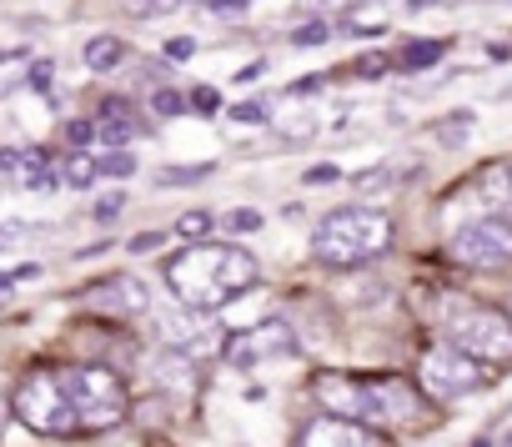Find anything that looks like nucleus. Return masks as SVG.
I'll list each match as a JSON object with an SVG mask.
<instances>
[{
  "mask_svg": "<svg viewBox=\"0 0 512 447\" xmlns=\"http://www.w3.org/2000/svg\"><path fill=\"white\" fill-rule=\"evenodd\" d=\"M96 166H101V176H116V181L136 176V156H131V151H116V156H106V161H96Z\"/></svg>",
  "mask_w": 512,
  "mask_h": 447,
  "instance_id": "nucleus-21",
  "label": "nucleus"
},
{
  "mask_svg": "<svg viewBox=\"0 0 512 447\" xmlns=\"http://www.w3.org/2000/svg\"><path fill=\"white\" fill-rule=\"evenodd\" d=\"M196 6H201V11H211V16H236V11L246 6V0H196Z\"/></svg>",
  "mask_w": 512,
  "mask_h": 447,
  "instance_id": "nucleus-31",
  "label": "nucleus"
},
{
  "mask_svg": "<svg viewBox=\"0 0 512 447\" xmlns=\"http://www.w3.org/2000/svg\"><path fill=\"white\" fill-rule=\"evenodd\" d=\"M397 176H402V166H372V171H357L352 186H357V196H377V191H392Z\"/></svg>",
  "mask_w": 512,
  "mask_h": 447,
  "instance_id": "nucleus-15",
  "label": "nucleus"
},
{
  "mask_svg": "<svg viewBox=\"0 0 512 447\" xmlns=\"http://www.w3.org/2000/svg\"><path fill=\"white\" fill-rule=\"evenodd\" d=\"M191 111H201V116H216V111H221V91H216V86H201V91H191Z\"/></svg>",
  "mask_w": 512,
  "mask_h": 447,
  "instance_id": "nucleus-24",
  "label": "nucleus"
},
{
  "mask_svg": "<svg viewBox=\"0 0 512 447\" xmlns=\"http://www.w3.org/2000/svg\"><path fill=\"white\" fill-rule=\"evenodd\" d=\"M211 227H216V221H211L206 211H186V216L176 221V232H181V237H206Z\"/></svg>",
  "mask_w": 512,
  "mask_h": 447,
  "instance_id": "nucleus-22",
  "label": "nucleus"
},
{
  "mask_svg": "<svg viewBox=\"0 0 512 447\" xmlns=\"http://www.w3.org/2000/svg\"><path fill=\"white\" fill-rule=\"evenodd\" d=\"M51 76H56V66H51V61H36V66H31V86H36L46 101H56V96H51Z\"/></svg>",
  "mask_w": 512,
  "mask_h": 447,
  "instance_id": "nucleus-25",
  "label": "nucleus"
},
{
  "mask_svg": "<svg viewBox=\"0 0 512 447\" xmlns=\"http://www.w3.org/2000/svg\"><path fill=\"white\" fill-rule=\"evenodd\" d=\"M126 56H131V51L121 46V36H91V41H86V71H96V76L121 71Z\"/></svg>",
  "mask_w": 512,
  "mask_h": 447,
  "instance_id": "nucleus-13",
  "label": "nucleus"
},
{
  "mask_svg": "<svg viewBox=\"0 0 512 447\" xmlns=\"http://www.w3.org/2000/svg\"><path fill=\"white\" fill-rule=\"evenodd\" d=\"M327 36H332V26L327 21H312V26H297L292 31V46H322Z\"/></svg>",
  "mask_w": 512,
  "mask_h": 447,
  "instance_id": "nucleus-23",
  "label": "nucleus"
},
{
  "mask_svg": "<svg viewBox=\"0 0 512 447\" xmlns=\"http://www.w3.org/2000/svg\"><path fill=\"white\" fill-rule=\"evenodd\" d=\"M11 412H16L31 432H41V437H76V432H86L81 417H76V402H71V392H66V377L51 372V367H36L31 377L16 382Z\"/></svg>",
  "mask_w": 512,
  "mask_h": 447,
  "instance_id": "nucleus-4",
  "label": "nucleus"
},
{
  "mask_svg": "<svg viewBox=\"0 0 512 447\" xmlns=\"http://www.w3.org/2000/svg\"><path fill=\"white\" fill-rule=\"evenodd\" d=\"M302 447H387L372 427H362V422H342V417H312L307 427H302Z\"/></svg>",
  "mask_w": 512,
  "mask_h": 447,
  "instance_id": "nucleus-11",
  "label": "nucleus"
},
{
  "mask_svg": "<svg viewBox=\"0 0 512 447\" xmlns=\"http://www.w3.org/2000/svg\"><path fill=\"white\" fill-rule=\"evenodd\" d=\"M267 116H272V111H267L262 101H236V106H231V121H236V126H262Z\"/></svg>",
  "mask_w": 512,
  "mask_h": 447,
  "instance_id": "nucleus-20",
  "label": "nucleus"
},
{
  "mask_svg": "<svg viewBox=\"0 0 512 447\" xmlns=\"http://www.w3.org/2000/svg\"><path fill=\"white\" fill-rule=\"evenodd\" d=\"M96 176H101V166H96L91 156H71V161L61 166V181H66V186H91Z\"/></svg>",
  "mask_w": 512,
  "mask_h": 447,
  "instance_id": "nucleus-18",
  "label": "nucleus"
},
{
  "mask_svg": "<svg viewBox=\"0 0 512 447\" xmlns=\"http://www.w3.org/2000/svg\"><path fill=\"white\" fill-rule=\"evenodd\" d=\"M487 382H492L487 377V362H477L472 352H462L452 342L427 347L422 362H417V387L427 397H437V402H457V397H467V392H477Z\"/></svg>",
  "mask_w": 512,
  "mask_h": 447,
  "instance_id": "nucleus-6",
  "label": "nucleus"
},
{
  "mask_svg": "<svg viewBox=\"0 0 512 447\" xmlns=\"http://www.w3.org/2000/svg\"><path fill=\"white\" fill-rule=\"evenodd\" d=\"M66 141H71V146H91V141H96V121H71V126H66Z\"/></svg>",
  "mask_w": 512,
  "mask_h": 447,
  "instance_id": "nucleus-28",
  "label": "nucleus"
},
{
  "mask_svg": "<svg viewBox=\"0 0 512 447\" xmlns=\"http://www.w3.org/2000/svg\"><path fill=\"white\" fill-rule=\"evenodd\" d=\"M447 337H452V347L472 352V357L487 362V367L512 362V317H507L502 307H462V312L447 322Z\"/></svg>",
  "mask_w": 512,
  "mask_h": 447,
  "instance_id": "nucleus-7",
  "label": "nucleus"
},
{
  "mask_svg": "<svg viewBox=\"0 0 512 447\" xmlns=\"http://www.w3.org/2000/svg\"><path fill=\"white\" fill-rule=\"evenodd\" d=\"M61 377H66V392H71L76 417H81L86 432H106L126 417L131 397H126L121 372H111L101 362H81V367H61Z\"/></svg>",
  "mask_w": 512,
  "mask_h": 447,
  "instance_id": "nucleus-5",
  "label": "nucleus"
},
{
  "mask_svg": "<svg viewBox=\"0 0 512 447\" xmlns=\"http://www.w3.org/2000/svg\"><path fill=\"white\" fill-rule=\"evenodd\" d=\"M131 6H136L141 16H171V11L181 6V0H131Z\"/></svg>",
  "mask_w": 512,
  "mask_h": 447,
  "instance_id": "nucleus-30",
  "label": "nucleus"
},
{
  "mask_svg": "<svg viewBox=\"0 0 512 447\" xmlns=\"http://www.w3.org/2000/svg\"><path fill=\"white\" fill-rule=\"evenodd\" d=\"M507 101H512V91H507Z\"/></svg>",
  "mask_w": 512,
  "mask_h": 447,
  "instance_id": "nucleus-36",
  "label": "nucleus"
},
{
  "mask_svg": "<svg viewBox=\"0 0 512 447\" xmlns=\"http://www.w3.org/2000/svg\"><path fill=\"white\" fill-rule=\"evenodd\" d=\"M6 176H11V186H21V191H56V166H51V156L46 151H21V146H6Z\"/></svg>",
  "mask_w": 512,
  "mask_h": 447,
  "instance_id": "nucleus-12",
  "label": "nucleus"
},
{
  "mask_svg": "<svg viewBox=\"0 0 512 447\" xmlns=\"http://www.w3.org/2000/svg\"><path fill=\"white\" fill-rule=\"evenodd\" d=\"M121 206H126V191H106V196L96 201V221H116Z\"/></svg>",
  "mask_w": 512,
  "mask_h": 447,
  "instance_id": "nucleus-26",
  "label": "nucleus"
},
{
  "mask_svg": "<svg viewBox=\"0 0 512 447\" xmlns=\"http://www.w3.org/2000/svg\"><path fill=\"white\" fill-rule=\"evenodd\" d=\"M412 11H427V6H442V0H407Z\"/></svg>",
  "mask_w": 512,
  "mask_h": 447,
  "instance_id": "nucleus-34",
  "label": "nucleus"
},
{
  "mask_svg": "<svg viewBox=\"0 0 512 447\" xmlns=\"http://www.w3.org/2000/svg\"><path fill=\"white\" fill-rule=\"evenodd\" d=\"M81 302H86L91 312H106V317H141V312L151 307L141 277H106V282L86 287Z\"/></svg>",
  "mask_w": 512,
  "mask_h": 447,
  "instance_id": "nucleus-10",
  "label": "nucleus"
},
{
  "mask_svg": "<svg viewBox=\"0 0 512 447\" xmlns=\"http://www.w3.org/2000/svg\"><path fill=\"white\" fill-rule=\"evenodd\" d=\"M287 352H297V337H292V327L277 322V317L256 322V327H246V332H236V337L226 342V362H231V367H256V362L287 357Z\"/></svg>",
  "mask_w": 512,
  "mask_h": 447,
  "instance_id": "nucleus-9",
  "label": "nucleus"
},
{
  "mask_svg": "<svg viewBox=\"0 0 512 447\" xmlns=\"http://www.w3.org/2000/svg\"><path fill=\"white\" fill-rule=\"evenodd\" d=\"M312 397L327 417L362 422V427H402L427 417V392L407 377H352V372H322L312 382Z\"/></svg>",
  "mask_w": 512,
  "mask_h": 447,
  "instance_id": "nucleus-1",
  "label": "nucleus"
},
{
  "mask_svg": "<svg viewBox=\"0 0 512 447\" xmlns=\"http://www.w3.org/2000/svg\"><path fill=\"white\" fill-rule=\"evenodd\" d=\"M191 51H196V46H191L186 36H176V41L166 46V61H191Z\"/></svg>",
  "mask_w": 512,
  "mask_h": 447,
  "instance_id": "nucleus-32",
  "label": "nucleus"
},
{
  "mask_svg": "<svg viewBox=\"0 0 512 447\" xmlns=\"http://www.w3.org/2000/svg\"><path fill=\"white\" fill-rule=\"evenodd\" d=\"M161 277L186 312H216L236 292L256 287L262 267H256V257L246 247H186V252L166 257Z\"/></svg>",
  "mask_w": 512,
  "mask_h": 447,
  "instance_id": "nucleus-2",
  "label": "nucleus"
},
{
  "mask_svg": "<svg viewBox=\"0 0 512 447\" xmlns=\"http://www.w3.org/2000/svg\"><path fill=\"white\" fill-rule=\"evenodd\" d=\"M442 41H412V46H402V56H397V66L402 71H427V66H437L442 61Z\"/></svg>",
  "mask_w": 512,
  "mask_h": 447,
  "instance_id": "nucleus-14",
  "label": "nucleus"
},
{
  "mask_svg": "<svg viewBox=\"0 0 512 447\" xmlns=\"http://www.w3.org/2000/svg\"><path fill=\"white\" fill-rule=\"evenodd\" d=\"M387 247H392V216L377 206H337L312 232V257L322 267H362Z\"/></svg>",
  "mask_w": 512,
  "mask_h": 447,
  "instance_id": "nucleus-3",
  "label": "nucleus"
},
{
  "mask_svg": "<svg viewBox=\"0 0 512 447\" xmlns=\"http://www.w3.org/2000/svg\"><path fill=\"white\" fill-rule=\"evenodd\" d=\"M337 176H342V171H337V166H332V161H322V166H312V171H307V176H302V181H307V186H332V181H337Z\"/></svg>",
  "mask_w": 512,
  "mask_h": 447,
  "instance_id": "nucleus-29",
  "label": "nucleus"
},
{
  "mask_svg": "<svg viewBox=\"0 0 512 447\" xmlns=\"http://www.w3.org/2000/svg\"><path fill=\"white\" fill-rule=\"evenodd\" d=\"M437 141H447V146H462L467 141V131H472V111H457V116H442L437 126Z\"/></svg>",
  "mask_w": 512,
  "mask_h": 447,
  "instance_id": "nucleus-16",
  "label": "nucleus"
},
{
  "mask_svg": "<svg viewBox=\"0 0 512 447\" xmlns=\"http://www.w3.org/2000/svg\"><path fill=\"white\" fill-rule=\"evenodd\" d=\"M216 171V161H201V166H171L156 176V186H191V181H206Z\"/></svg>",
  "mask_w": 512,
  "mask_h": 447,
  "instance_id": "nucleus-17",
  "label": "nucleus"
},
{
  "mask_svg": "<svg viewBox=\"0 0 512 447\" xmlns=\"http://www.w3.org/2000/svg\"><path fill=\"white\" fill-rule=\"evenodd\" d=\"M507 181H512V161H507Z\"/></svg>",
  "mask_w": 512,
  "mask_h": 447,
  "instance_id": "nucleus-35",
  "label": "nucleus"
},
{
  "mask_svg": "<svg viewBox=\"0 0 512 447\" xmlns=\"http://www.w3.org/2000/svg\"><path fill=\"white\" fill-rule=\"evenodd\" d=\"M452 257L467 267H487V272L512 267V227L497 216H477L462 232H452Z\"/></svg>",
  "mask_w": 512,
  "mask_h": 447,
  "instance_id": "nucleus-8",
  "label": "nucleus"
},
{
  "mask_svg": "<svg viewBox=\"0 0 512 447\" xmlns=\"http://www.w3.org/2000/svg\"><path fill=\"white\" fill-rule=\"evenodd\" d=\"M151 111H156V116H186L191 101H181L171 86H161V91H151Z\"/></svg>",
  "mask_w": 512,
  "mask_h": 447,
  "instance_id": "nucleus-19",
  "label": "nucleus"
},
{
  "mask_svg": "<svg viewBox=\"0 0 512 447\" xmlns=\"http://www.w3.org/2000/svg\"><path fill=\"white\" fill-rule=\"evenodd\" d=\"M151 247H161V232H141V237H131V252H151Z\"/></svg>",
  "mask_w": 512,
  "mask_h": 447,
  "instance_id": "nucleus-33",
  "label": "nucleus"
},
{
  "mask_svg": "<svg viewBox=\"0 0 512 447\" xmlns=\"http://www.w3.org/2000/svg\"><path fill=\"white\" fill-rule=\"evenodd\" d=\"M262 227V211H251V206H241V211H231V232L241 237V232H256Z\"/></svg>",
  "mask_w": 512,
  "mask_h": 447,
  "instance_id": "nucleus-27",
  "label": "nucleus"
}]
</instances>
